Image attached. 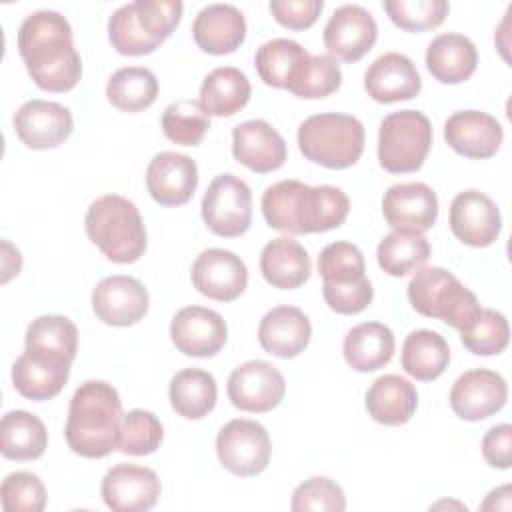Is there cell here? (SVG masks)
Here are the masks:
<instances>
[{"instance_id": "6da1fadb", "label": "cell", "mask_w": 512, "mask_h": 512, "mask_svg": "<svg viewBox=\"0 0 512 512\" xmlns=\"http://www.w3.org/2000/svg\"><path fill=\"white\" fill-rule=\"evenodd\" d=\"M18 52L34 84L46 92H68L82 76L70 22L56 10H36L18 30Z\"/></svg>"}, {"instance_id": "d6986e66", "label": "cell", "mask_w": 512, "mask_h": 512, "mask_svg": "<svg viewBox=\"0 0 512 512\" xmlns=\"http://www.w3.org/2000/svg\"><path fill=\"white\" fill-rule=\"evenodd\" d=\"M382 214L394 230L422 234L438 220L436 192L424 182L394 184L384 192Z\"/></svg>"}, {"instance_id": "f1b7e54d", "label": "cell", "mask_w": 512, "mask_h": 512, "mask_svg": "<svg viewBox=\"0 0 512 512\" xmlns=\"http://www.w3.org/2000/svg\"><path fill=\"white\" fill-rule=\"evenodd\" d=\"M260 270L264 280L280 290L302 286L312 270L310 256L300 242L288 236L270 240L260 254Z\"/></svg>"}, {"instance_id": "f35d334b", "label": "cell", "mask_w": 512, "mask_h": 512, "mask_svg": "<svg viewBox=\"0 0 512 512\" xmlns=\"http://www.w3.org/2000/svg\"><path fill=\"white\" fill-rule=\"evenodd\" d=\"M210 128V116L198 100L182 98L162 112V130L166 138L180 146H198Z\"/></svg>"}, {"instance_id": "603a6c76", "label": "cell", "mask_w": 512, "mask_h": 512, "mask_svg": "<svg viewBox=\"0 0 512 512\" xmlns=\"http://www.w3.org/2000/svg\"><path fill=\"white\" fill-rule=\"evenodd\" d=\"M364 88L368 96L380 104H394L412 100L422 80L414 62L400 52H386L378 56L364 74Z\"/></svg>"}, {"instance_id": "74e56055", "label": "cell", "mask_w": 512, "mask_h": 512, "mask_svg": "<svg viewBox=\"0 0 512 512\" xmlns=\"http://www.w3.org/2000/svg\"><path fill=\"white\" fill-rule=\"evenodd\" d=\"M378 266L390 276H406L420 270L430 258V244L420 232L394 230L376 248Z\"/></svg>"}, {"instance_id": "30bf717a", "label": "cell", "mask_w": 512, "mask_h": 512, "mask_svg": "<svg viewBox=\"0 0 512 512\" xmlns=\"http://www.w3.org/2000/svg\"><path fill=\"white\" fill-rule=\"evenodd\" d=\"M286 392L282 372L266 360H250L232 370L228 378V398L244 412H270Z\"/></svg>"}, {"instance_id": "52a82bcc", "label": "cell", "mask_w": 512, "mask_h": 512, "mask_svg": "<svg viewBox=\"0 0 512 512\" xmlns=\"http://www.w3.org/2000/svg\"><path fill=\"white\" fill-rule=\"evenodd\" d=\"M432 146V124L418 110H398L382 118L378 160L390 174L416 172Z\"/></svg>"}, {"instance_id": "4316f807", "label": "cell", "mask_w": 512, "mask_h": 512, "mask_svg": "<svg viewBox=\"0 0 512 512\" xmlns=\"http://www.w3.org/2000/svg\"><path fill=\"white\" fill-rule=\"evenodd\" d=\"M426 68L442 84H460L468 80L478 64L474 42L456 32L438 34L426 48Z\"/></svg>"}, {"instance_id": "44dd1931", "label": "cell", "mask_w": 512, "mask_h": 512, "mask_svg": "<svg viewBox=\"0 0 512 512\" xmlns=\"http://www.w3.org/2000/svg\"><path fill=\"white\" fill-rule=\"evenodd\" d=\"M198 186L196 162L178 152L156 154L146 168V188L160 206L186 204Z\"/></svg>"}, {"instance_id": "83f0119b", "label": "cell", "mask_w": 512, "mask_h": 512, "mask_svg": "<svg viewBox=\"0 0 512 512\" xmlns=\"http://www.w3.org/2000/svg\"><path fill=\"white\" fill-rule=\"evenodd\" d=\"M418 408L414 384L398 374H384L372 382L366 392V410L378 424H406Z\"/></svg>"}, {"instance_id": "4fadbf2b", "label": "cell", "mask_w": 512, "mask_h": 512, "mask_svg": "<svg viewBox=\"0 0 512 512\" xmlns=\"http://www.w3.org/2000/svg\"><path fill=\"white\" fill-rule=\"evenodd\" d=\"M448 224L462 244L484 248L498 238L502 216L490 196L480 190H464L450 204Z\"/></svg>"}, {"instance_id": "c3c4849f", "label": "cell", "mask_w": 512, "mask_h": 512, "mask_svg": "<svg viewBox=\"0 0 512 512\" xmlns=\"http://www.w3.org/2000/svg\"><path fill=\"white\" fill-rule=\"evenodd\" d=\"M134 6L140 26L158 44L174 32L184 10L180 0H136Z\"/></svg>"}, {"instance_id": "9c48e42d", "label": "cell", "mask_w": 512, "mask_h": 512, "mask_svg": "<svg viewBox=\"0 0 512 512\" xmlns=\"http://www.w3.org/2000/svg\"><path fill=\"white\" fill-rule=\"evenodd\" d=\"M216 454L220 464L242 478L260 474L272 454V442L266 428L248 418H236L224 424L216 436Z\"/></svg>"}, {"instance_id": "e0dca14e", "label": "cell", "mask_w": 512, "mask_h": 512, "mask_svg": "<svg viewBox=\"0 0 512 512\" xmlns=\"http://www.w3.org/2000/svg\"><path fill=\"white\" fill-rule=\"evenodd\" d=\"M508 398L506 380L486 368L464 372L450 390V408L468 422L484 420L496 414Z\"/></svg>"}, {"instance_id": "ba28073f", "label": "cell", "mask_w": 512, "mask_h": 512, "mask_svg": "<svg viewBox=\"0 0 512 512\" xmlns=\"http://www.w3.org/2000/svg\"><path fill=\"white\" fill-rule=\"evenodd\" d=\"M204 224L222 238H236L252 224V192L250 186L234 176H216L202 198Z\"/></svg>"}, {"instance_id": "7a4b0ae2", "label": "cell", "mask_w": 512, "mask_h": 512, "mask_svg": "<svg viewBox=\"0 0 512 512\" xmlns=\"http://www.w3.org/2000/svg\"><path fill=\"white\" fill-rule=\"evenodd\" d=\"M348 212V196L330 184L308 186L300 180H280L268 186L262 196L264 220L284 234L334 230L344 224Z\"/></svg>"}, {"instance_id": "8992f818", "label": "cell", "mask_w": 512, "mask_h": 512, "mask_svg": "<svg viewBox=\"0 0 512 512\" xmlns=\"http://www.w3.org/2000/svg\"><path fill=\"white\" fill-rule=\"evenodd\" d=\"M408 300L418 314L438 318L460 332L466 330L482 310L474 292L440 266L416 270L408 284Z\"/></svg>"}, {"instance_id": "836d02e7", "label": "cell", "mask_w": 512, "mask_h": 512, "mask_svg": "<svg viewBox=\"0 0 512 512\" xmlns=\"http://www.w3.org/2000/svg\"><path fill=\"white\" fill-rule=\"evenodd\" d=\"M400 362L412 378L422 382L436 380L450 362L448 342L434 330H414L404 340Z\"/></svg>"}, {"instance_id": "7dc6e473", "label": "cell", "mask_w": 512, "mask_h": 512, "mask_svg": "<svg viewBox=\"0 0 512 512\" xmlns=\"http://www.w3.org/2000/svg\"><path fill=\"white\" fill-rule=\"evenodd\" d=\"M290 508L294 512L306 510H324V512H342L346 510V498L342 488L324 476H314L304 480L292 494Z\"/></svg>"}, {"instance_id": "1f68e13d", "label": "cell", "mask_w": 512, "mask_h": 512, "mask_svg": "<svg viewBox=\"0 0 512 512\" xmlns=\"http://www.w3.org/2000/svg\"><path fill=\"white\" fill-rule=\"evenodd\" d=\"M48 446L44 422L26 412L10 410L0 420V452L8 460H36Z\"/></svg>"}, {"instance_id": "f6af8a7d", "label": "cell", "mask_w": 512, "mask_h": 512, "mask_svg": "<svg viewBox=\"0 0 512 512\" xmlns=\"http://www.w3.org/2000/svg\"><path fill=\"white\" fill-rule=\"evenodd\" d=\"M388 18L406 32H422L436 28L450 12L446 0H386Z\"/></svg>"}, {"instance_id": "60d3db41", "label": "cell", "mask_w": 512, "mask_h": 512, "mask_svg": "<svg viewBox=\"0 0 512 512\" xmlns=\"http://www.w3.org/2000/svg\"><path fill=\"white\" fill-rule=\"evenodd\" d=\"M342 84V70L330 54H310L286 88L298 98H324Z\"/></svg>"}, {"instance_id": "ac0fdd59", "label": "cell", "mask_w": 512, "mask_h": 512, "mask_svg": "<svg viewBox=\"0 0 512 512\" xmlns=\"http://www.w3.org/2000/svg\"><path fill=\"white\" fill-rule=\"evenodd\" d=\"M74 128L72 114L66 106L48 100H28L14 114V130L22 144L32 150L60 146Z\"/></svg>"}, {"instance_id": "5bb4252c", "label": "cell", "mask_w": 512, "mask_h": 512, "mask_svg": "<svg viewBox=\"0 0 512 512\" xmlns=\"http://www.w3.org/2000/svg\"><path fill=\"white\" fill-rule=\"evenodd\" d=\"M170 338L178 352L194 358L218 354L228 338L224 318L204 306H186L170 322Z\"/></svg>"}, {"instance_id": "5b68a950", "label": "cell", "mask_w": 512, "mask_h": 512, "mask_svg": "<svg viewBox=\"0 0 512 512\" xmlns=\"http://www.w3.org/2000/svg\"><path fill=\"white\" fill-rule=\"evenodd\" d=\"M364 140L362 122L350 114H314L298 126V148L304 158L332 170L354 166L364 152Z\"/></svg>"}, {"instance_id": "f907efd6", "label": "cell", "mask_w": 512, "mask_h": 512, "mask_svg": "<svg viewBox=\"0 0 512 512\" xmlns=\"http://www.w3.org/2000/svg\"><path fill=\"white\" fill-rule=\"evenodd\" d=\"M268 8L278 24L290 30H306L318 20L324 8V2L322 0H272Z\"/></svg>"}, {"instance_id": "d590c367", "label": "cell", "mask_w": 512, "mask_h": 512, "mask_svg": "<svg viewBox=\"0 0 512 512\" xmlns=\"http://www.w3.org/2000/svg\"><path fill=\"white\" fill-rule=\"evenodd\" d=\"M310 54L296 40L274 38L264 42L254 56V66L264 84L288 88Z\"/></svg>"}, {"instance_id": "8fae6325", "label": "cell", "mask_w": 512, "mask_h": 512, "mask_svg": "<svg viewBox=\"0 0 512 512\" xmlns=\"http://www.w3.org/2000/svg\"><path fill=\"white\" fill-rule=\"evenodd\" d=\"M148 290L132 276L114 274L102 278L92 290V310L108 326H132L148 312Z\"/></svg>"}, {"instance_id": "4dcf8cb0", "label": "cell", "mask_w": 512, "mask_h": 512, "mask_svg": "<svg viewBox=\"0 0 512 512\" xmlns=\"http://www.w3.org/2000/svg\"><path fill=\"white\" fill-rule=\"evenodd\" d=\"M252 94L248 76L234 66H220L206 74L200 86V104L208 116H232L240 112Z\"/></svg>"}, {"instance_id": "484cf974", "label": "cell", "mask_w": 512, "mask_h": 512, "mask_svg": "<svg viewBox=\"0 0 512 512\" xmlns=\"http://www.w3.org/2000/svg\"><path fill=\"white\" fill-rule=\"evenodd\" d=\"M70 376V362L24 350L12 364V384L28 400H50L60 394Z\"/></svg>"}, {"instance_id": "d6a6232c", "label": "cell", "mask_w": 512, "mask_h": 512, "mask_svg": "<svg viewBox=\"0 0 512 512\" xmlns=\"http://www.w3.org/2000/svg\"><path fill=\"white\" fill-rule=\"evenodd\" d=\"M168 398L176 414L188 420H198L216 406L218 386L210 372L202 368H184L172 376Z\"/></svg>"}, {"instance_id": "ffe728a7", "label": "cell", "mask_w": 512, "mask_h": 512, "mask_svg": "<svg viewBox=\"0 0 512 512\" xmlns=\"http://www.w3.org/2000/svg\"><path fill=\"white\" fill-rule=\"evenodd\" d=\"M232 154L252 172L266 174L284 166L288 150L282 134L266 120H246L232 128Z\"/></svg>"}, {"instance_id": "cb8c5ba5", "label": "cell", "mask_w": 512, "mask_h": 512, "mask_svg": "<svg viewBox=\"0 0 512 512\" xmlns=\"http://www.w3.org/2000/svg\"><path fill=\"white\" fill-rule=\"evenodd\" d=\"M192 36L198 48L208 54H230L246 38L244 14L232 4H208L196 14Z\"/></svg>"}, {"instance_id": "d4e9b609", "label": "cell", "mask_w": 512, "mask_h": 512, "mask_svg": "<svg viewBox=\"0 0 512 512\" xmlns=\"http://www.w3.org/2000/svg\"><path fill=\"white\" fill-rule=\"evenodd\" d=\"M312 324L296 306H276L264 314L258 326L260 346L278 358H294L308 346Z\"/></svg>"}, {"instance_id": "7bdbcfd3", "label": "cell", "mask_w": 512, "mask_h": 512, "mask_svg": "<svg viewBox=\"0 0 512 512\" xmlns=\"http://www.w3.org/2000/svg\"><path fill=\"white\" fill-rule=\"evenodd\" d=\"M462 344L478 356H494L506 350L510 340V328L504 314L482 308L474 322L460 332Z\"/></svg>"}, {"instance_id": "ab89813d", "label": "cell", "mask_w": 512, "mask_h": 512, "mask_svg": "<svg viewBox=\"0 0 512 512\" xmlns=\"http://www.w3.org/2000/svg\"><path fill=\"white\" fill-rule=\"evenodd\" d=\"M318 272L322 286H350L366 278L364 256L352 242H332L318 256Z\"/></svg>"}, {"instance_id": "ee69618b", "label": "cell", "mask_w": 512, "mask_h": 512, "mask_svg": "<svg viewBox=\"0 0 512 512\" xmlns=\"http://www.w3.org/2000/svg\"><path fill=\"white\" fill-rule=\"evenodd\" d=\"M108 38L112 48L124 56H144L160 46L140 26L134 2L124 4L112 12L108 20Z\"/></svg>"}, {"instance_id": "9a60e30c", "label": "cell", "mask_w": 512, "mask_h": 512, "mask_svg": "<svg viewBox=\"0 0 512 512\" xmlns=\"http://www.w3.org/2000/svg\"><path fill=\"white\" fill-rule=\"evenodd\" d=\"M192 284L202 296L232 302L246 290L248 268L234 252L208 248L192 264Z\"/></svg>"}, {"instance_id": "7c38bea8", "label": "cell", "mask_w": 512, "mask_h": 512, "mask_svg": "<svg viewBox=\"0 0 512 512\" xmlns=\"http://www.w3.org/2000/svg\"><path fill=\"white\" fill-rule=\"evenodd\" d=\"M376 38L378 24L374 16L358 4H344L336 8L324 26V46L330 56L344 62H358L372 50Z\"/></svg>"}, {"instance_id": "8d00e7d4", "label": "cell", "mask_w": 512, "mask_h": 512, "mask_svg": "<svg viewBox=\"0 0 512 512\" xmlns=\"http://www.w3.org/2000/svg\"><path fill=\"white\" fill-rule=\"evenodd\" d=\"M106 96L108 102L122 112L146 110L158 96L156 74L144 66H124L110 76Z\"/></svg>"}, {"instance_id": "bcb514c9", "label": "cell", "mask_w": 512, "mask_h": 512, "mask_svg": "<svg viewBox=\"0 0 512 512\" xmlns=\"http://www.w3.org/2000/svg\"><path fill=\"white\" fill-rule=\"evenodd\" d=\"M0 500L4 512H40L46 506V488L32 472H12L2 480Z\"/></svg>"}, {"instance_id": "277c9868", "label": "cell", "mask_w": 512, "mask_h": 512, "mask_svg": "<svg viewBox=\"0 0 512 512\" xmlns=\"http://www.w3.org/2000/svg\"><path fill=\"white\" fill-rule=\"evenodd\" d=\"M92 244L116 264L136 262L146 250V228L136 204L118 194L96 198L84 218Z\"/></svg>"}, {"instance_id": "816d5d0a", "label": "cell", "mask_w": 512, "mask_h": 512, "mask_svg": "<svg viewBox=\"0 0 512 512\" xmlns=\"http://www.w3.org/2000/svg\"><path fill=\"white\" fill-rule=\"evenodd\" d=\"M482 456L494 468H510L512 464V426L498 424L482 438Z\"/></svg>"}, {"instance_id": "b9f144b4", "label": "cell", "mask_w": 512, "mask_h": 512, "mask_svg": "<svg viewBox=\"0 0 512 512\" xmlns=\"http://www.w3.org/2000/svg\"><path fill=\"white\" fill-rule=\"evenodd\" d=\"M162 438V422L152 412L136 408L122 416L116 450L130 456H146L158 450Z\"/></svg>"}, {"instance_id": "e575fe53", "label": "cell", "mask_w": 512, "mask_h": 512, "mask_svg": "<svg viewBox=\"0 0 512 512\" xmlns=\"http://www.w3.org/2000/svg\"><path fill=\"white\" fill-rule=\"evenodd\" d=\"M24 344V350L28 352L66 360L72 364L78 350V328L66 316L44 314L28 324Z\"/></svg>"}, {"instance_id": "681fc988", "label": "cell", "mask_w": 512, "mask_h": 512, "mask_svg": "<svg viewBox=\"0 0 512 512\" xmlns=\"http://www.w3.org/2000/svg\"><path fill=\"white\" fill-rule=\"evenodd\" d=\"M322 296L330 310L338 314H358L362 312L374 296V288L368 278L350 286H322Z\"/></svg>"}, {"instance_id": "3957f363", "label": "cell", "mask_w": 512, "mask_h": 512, "mask_svg": "<svg viewBox=\"0 0 512 512\" xmlns=\"http://www.w3.org/2000/svg\"><path fill=\"white\" fill-rule=\"evenodd\" d=\"M122 402L104 380H88L76 388L68 406L64 436L68 448L84 458H104L118 448Z\"/></svg>"}, {"instance_id": "7402d4cb", "label": "cell", "mask_w": 512, "mask_h": 512, "mask_svg": "<svg viewBox=\"0 0 512 512\" xmlns=\"http://www.w3.org/2000/svg\"><path fill=\"white\" fill-rule=\"evenodd\" d=\"M444 138L460 156L484 160L500 150L504 130L500 122L486 112L460 110L446 120Z\"/></svg>"}, {"instance_id": "2e32d148", "label": "cell", "mask_w": 512, "mask_h": 512, "mask_svg": "<svg viewBox=\"0 0 512 512\" xmlns=\"http://www.w3.org/2000/svg\"><path fill=\"white\" fill-rule=\"evenodd\" d=\"M154 470L136 464H116L102 478L104 504L114 512H146L160 498Z\"/></svg>"}, {"instance_id": "f546056e", "label": "cell", "mask_w": 512, "mask_h": 512, "mask_svg": "<svg viewBox=\"0 0 512 512\" xmlns=\"http://www.w3.org/2000/svg\"><path fill=\"white\" fill-rule=\"evenodd\" d=\"M344 360L356 372L384 368L394 354V334L382 322H362L348 330L342 344Z\"/></svg>"}]
</instances>
